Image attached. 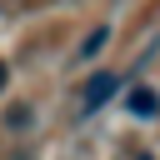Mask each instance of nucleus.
Segmentation results:
<instances>
[{
    "label": "nucleus",
    "mask_w": 160,
    "mask_h": 160,
    "mask_svg": "<svg viewBox=\"0 0 160 160\" xmlns=\"http://www.w3.org/2000/svg\"><path fill=\"white\" fill-rule=\"evenodd\" d=\"M115 90H120V75H110V70L90 75V85H85V95H80V115H95V110H100Z\"/></svg>",
    "instance_id": "1"
},
{
    "label": "nucleus",
    "mask_w": 160,
    "mask_h": 160,
    "mask_svg": "<svg viewBox=\"0 0 160 160\" xmlns=\"http://www.w3.org/2000/svg\"><path fill=\"white\" fill-rule=\"evenodd\" d=\"M125 110H130V115H135V120H150V115H155V110H160V95H155V90H150V85H135V90H130V95H125Z\"/></svg>",
    "instance_id": "2"
},
{
    "label": "nucleus",
    "mask_w": 160,
    "mask_h": 160,
    "mask_svg": "<svg viewBox=\"0 0 160 160\" xmlns=\"http://www.w3.org/2000/svg\"><path fill=\"white\" fill-rule=\"evenodd\" d=\"M105 40H110V30H105V25H100V30H90V40L80 45V60H90V55H100V50H105Z\"/></svg>",
    "instance_id": "3"
},
{
    "label": "nucleus",
    "mask_w": 160,
    "mask_h": 160,
    "mask_svg": "<svg viewBox=\"0 0 160 160\" xmlns=\"http://www.w3.org/2000/svg\"><path fill=\"white\" fill-rule=\"evenodd\" d=\"M5 80H10V70H5V65H0V85H5Z\"/></svg>",
    "instance_id": "4"
}]
</instances>
